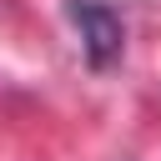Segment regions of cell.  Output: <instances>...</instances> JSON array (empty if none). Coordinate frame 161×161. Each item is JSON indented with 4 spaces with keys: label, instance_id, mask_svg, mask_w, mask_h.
<instances>
[{
    "label": "cell",
    "instance_id": "cell-1",
    "mask_svg": "<svg viewBox=\"0 0 161 161\" xmlns=\"http://www.w3.org/2000/svg\"><path fill=\"white\" fill-rule=\"evenodd\" d=\"M65 15H70V25L80 30L86 65H91V70H106V65L121 55V45H126V25H121V15H116L106 0H70Z\"/></svg>",
    "mask_w": 161,
    "mask_h": 161
}]
</instances>
